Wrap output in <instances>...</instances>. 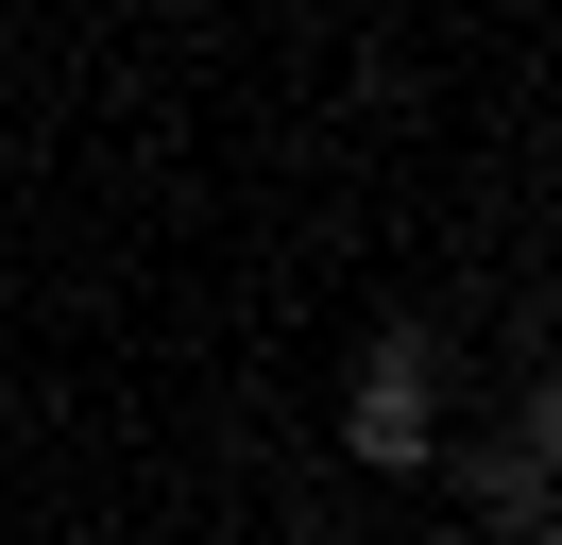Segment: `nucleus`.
Instances as JSON below:
<instances>
[{
    "label": "nucleus",
    "instance_id": "f257e3e1",
    "mask_svg": "<svg viewBox=\"0 0 562 545\" xmlns=\"http://www.w3.org/2000/svg\"><path fill=\"white\" fill-rule=\"evenodd\" d=\"M341 443H358L375 477L443 460V341H426V324H375V341H358V392H341Z\"/></svg>",
    "mask_w": 562,
    "mask_h": 545
},
{
    "label": "nucleus",
    "instance_id": "f03ea898",
    "mask_svg": "<svg viewBox=\"0 0 562 545\" xmlns=\"http://www.w3.org/2000/svg\"><path fill=\"white\" fill-rule=\"evenodd\" d=\"M460 494H477V511H494V529H546V494H562V409H546V392H528V409H512V426H494V443H477V460H460Z\"/></svg>",
    "mask_w": 562,
    "mask_h": 545
}]
</instances>
